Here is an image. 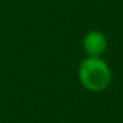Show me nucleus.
<instances>
[{"label":"nucleus","mask_w":123,"mask_h":123,"mask_svg":"<svg viewBox=\"0 0 123 123\" xmlns=\"http://www.w3.org/2000/svg\"><path fill=\"white\" fill-rule=\"evenodd\" d=\"M77 77L87 91L101 93L110 86L113 73L103 56H86L78 65Z\"/></svg>","instance_id":"obj_1"},{"label":"nucleus","mask_w":123,"mask_h":123,"mask_svg":"<svg viewBox=\"0 0 123 123\" xmlns=\"http://www.w3.org/2000/svg\"><path fill=\"white\" fill-rule=\"evenodd\" d=\"M83 51L87 56H103L107 51V38L101 31H90L83 38Z\"/></svg>","instance_id":"obj_2"}]
</instances>
